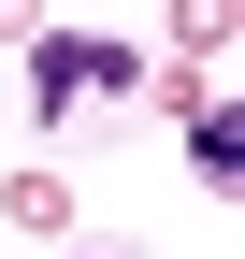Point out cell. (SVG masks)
Masks as SVG:
<instances>
[{
  "mask_svg": "<svg viewBox=\"0 0 245 259\" xmlns=\"http://www.w3.org/2000/svg\"><path fill=\"white\" fill-rule=\"evenodd\" d=\"M29 87H44V101H87V87H130V44H87V29H44V44H29Z\"/></svg>",
  "mask_w": 245,
  "mask_h": 259,
  "instance_id": "cell-1",
  "label": "cell"
},
{
  "mask_svg": "<svg viewBox=\"0 0 245 259\" xmlns=\"http://www.w3.org/2000/svg\"><path fill=\"white\" fill-rule=\"evenodd\" d=\"M188 158L231 187V173H245V115H231V101H202V115H188Z\"/></svg>",
  "mask_w": 245,
  "mask_h": 259,
  "instance_id": "cell-2",
  "label": "cell"
}]
</instances>
